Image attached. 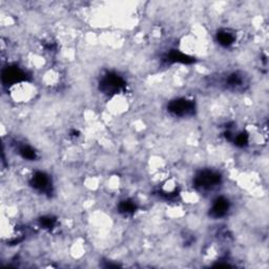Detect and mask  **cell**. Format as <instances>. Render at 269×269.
Segmentation results:
<instances>
[{
  "instance_id": "1",
  "label": "cell",
  "mask_w": 269,
  "mask_h": 269,
  "mask_svg": "<svg viewBox=\"0 0 269 269\" xmlns=\"http://www.w3.org/2000/svg\"><path fill=\"white\" fill-rule=\"evenodd\" d=\"M221 182V177L212 170H204L201 172L195 179V184L201 190H209L219 185Z\"/></svg>"
},
{
  "instance_id": "2",
  "label": "cell",
  "mask_w": 269,
  "mask_h": 269,
  "mask_svg": "<svg viewBox=\"0 0 269 269\" xmlns=\"http://www.w3.org/2000/svg\"><path fill=\"white\" fill-rule=\"evenodd\" d=\"M124 83L123 79L116 74H108L103 78L100 87L101 90L107 94H117L119 93L121 90H123Z\"/></svg>"
},
{
  "instance_id": "3",
  "label": "cell",
  "mask_w": 269,
  "mask_h": 269,
  "mask_svg": "<svg viewBox=\"0 0 269 269\" xmlns=\"http://www.w3.org/2000/svg\"><path fill=\"white\" fill-rule=\"evenodd\" d=\"M168 110L176 116H189L194 114L195 104L187 99H177L168 104Z\"/></svg>"
},
{
  "instance_id": "4",
  "label": "cell",
  "mask_w": 269,
  "mask_h": 269,
  "mask_svg": "<svg viewBox=\"0 0 269 269\" xmlns=\"http://www.w3.org/2000/svg\"><path fill=\"white\" fill-rule=\"evenodd\" d=\"M27 79V75L18 67H8L2 71L1 80L4 85L17 84Z\"/></svg>"
},
{
  "instance_id": "5",
  "label": "cell",
  "mask_w": 269,
  "mask_h": 269,
  "mask_svg": "<svg viewBox=\"0 0 269 269\" xmlns=\"http://www.w3.org/2000/svg\"><path fill=\"white\" fill-rule=\"evenodd\" d=\"M31 185L39 192L47 193L51 190V180L47 174L38 172L32 177Z\"/></svg>"
},
{
  "instance_id": "6",
  "label": "cell",
  "mask_w": 269,
  "mask_h": 269,
  "mask_svg": "<svg viewBox=\"0 0 269 269\" xmlns=\"http://www.w3.org/2000/svg\"><path fill=\"white\" fill-rule=\"evenodd\" d=\"M229 211V202L227 199L223 198H218L213 204V207L211 209V215L215 218H222L224 216L227 212Z\"/></svg>"
},
{
  "instance_id": "7",
  "label": "cell",
  "mask_w": 269,
  "mask_h": 269,
  "mask_svg": "<svg viewBox=\"0 0 269 269\" xmlns=\"http://www.w3.org/2000/svg\"><path fill=\"white\" fill-rule=\"evenodd\" d=\"M216 38H218L219 43L223 45V47H229V45H232L234 41L233 35L227 31L219 32L218 34H216Z\"/></svg>"
},
{
  "instance_id": "8",
  "label": "cell",
  "mask_w": 269,
  "mask_h": 269,
  "mask_svg": "<svg viewBox=\"0 0 269 269\" xmlns=\"http://www.w3.org/2000/svg\"><path fill=\"white\" fill-rule=\"evenodd\" d=\"M19 154H20L23 159H27L30 161H34L37 158L36 150L28 145H23L19 148Z\"/></svg>"
},
{
  "instance_id": "9",
  "label": "cell",
  "mask_w": 269,
  "mask_h": 269,
  "mask_svg": "<svg viewBox=\"0 0 269 269\" xmlns=\"http://www.w3.org/2000/svg\"><path fill=\"white\" fill-rule=\"evenodd\" d=\"M226 83H227L228 87H231L233 89H238L242 85L243 79H242V77L240 75L233 74V75H231V77L228 78Z\"/></svg>"
},
{
  "instance_id": "10",
  "label": "cell",
  "mask_w": 269,
  "mask_h": 269,
  "mask_svg": "<svg viewBox=\"0 0 269 269\" xmlns=\"http://www.w3.org/2000/svg\"><path fill=\"white\" fill-rule=\"evenodd\" d=\"M119 208H120V212L123 214H132L135 212L136 205L130 201H123L120 204Z\"/></svg>"
},
{
  "instance_id": "11",
  "label": "cell",
  "mask_w": 269,
  "mask_h": 269,
  "mask_svg": "<svg viewBox=\"0 0 269 269\" xmlns=\"http://www.w3.org/2000/svg\"><path fill=\"white\" fill-rule=\"evenodd\" d=\"M40 224L43 228H53L55 225V220L51 216H43L40 220Z\"/></svg>"
}]
</instances>
